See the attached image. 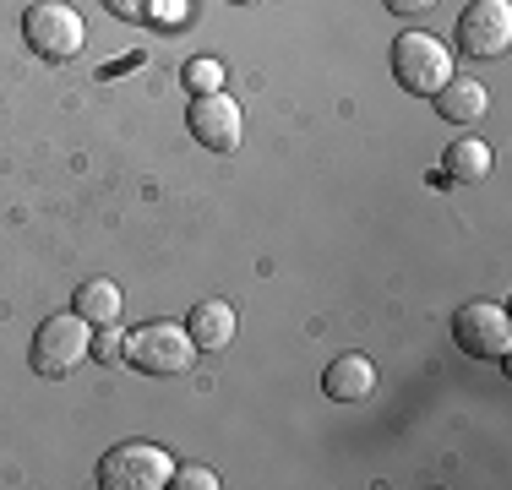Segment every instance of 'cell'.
<instances>
[{"label": "cell", "mask_w": 512, "mask_h": 490, "mask_svg": "<svg viewBox=\"0 0 512 490\" xmlns=\"http://www.w3.org/2000/svg\"><path fill=\"white\" fill-rule=\"evenodd\" d=\"M453 338H458L463 354H474V360H507L512 322L496 300H469V305H458V316H453Z\"/></svg>", "instance_id": "6"}, {"label": "cell", "mask_w": 512, "mask_h": 490, "mask_svg": "<svg viewBox=\"0 0 512 490\" xmlns=\"http://www.w3.org/2000/svg\"><path fill=\"white\" fill-rule=\"evenodd\" d=\"M431 6H442V0H387V11H398V17H420Z\"/></svg>", "instance_id": "18"}, {"label": "cell", "mask_w": 512, "mask_h": 490, "mask_svg": "<svg viewBox=\"0 0 512 490\" xmlns=\"http://www.w3.org/2000/svg\"><path fill=\"white\" fill-rule=\"evenodd\" d=\"M169 480H175V458L153 441H120L99 458L104 490H164Z\"/></svg>", "instance_id": "2"}, {"label": "cell", "mask_w": 512, "mask_h": 490, "mask_svg": "<svg viewBox=\"0 0 512 490\" xmlns=\"http://www.w3.org/2000/svg\"><path fill=\"white\" fill-rule=\"evenodd\" d=\"M93 360H99V365H120V360H126V333H115V322H109V327H99V333H93Z\"/></svg>", "instance_id": "15"}, {"label": "cell", "mask_w": 512, "mask_h": 490, "mask_svg": "<svg viewBox=\"0 0 512 490\" xmlns=\"http://www.w3.org/2000/svg\"><path fill=\"white\" fill-rule=\"evenodd\" d=\"M71 311H77L88 327L120 322V284H115V278H88V284H77V294H71Z\"/></svg>", "instance_id": "12"}, {"label": "cell", "mask_w": 512, "mask_h": 490, "mask_svg": "<svg viewBox=\"0 0 512 490\" xmlns=\"http://www.w3.org/2000/svg\"><path fill=\"white\" fill-rule=\"evenodd\" d=\"M431 98H436V115L453 120V126H474V120L485 115V104H491V93H485L480 82H463V77H453L447 88H436Z\"/></svg>", "instance_id": "11"}, {"label": "cell", "mask_w": 512, "mask_h": 490, "mask_svg": "<svg viewBox=\"0 0 512 490\" xmlns=\"http://www.w3.org/2000/svg\"><path fill=\"white\" fill-rule=\"evenodd\" d=\"M186 126H191V137H197L207 153H235V147H240V126H246V120H240L235 98L218 88V93H191Z\"/></svg>", "instance_id": "7"}, {"label": "cell", "mask_w": 512, "mask_h": 490, "mask_svg": "<svg viewBox=\"0 0 512 490\" xmlns=\"http://www.w3.org/2000/svg\"><path fill=\"white\" fill-rule=\"evenodd\" d=\"M229 6H256V0H229Z\"/></svg>", "instance_id": "19"}, {"label": "cell", "mask_w": 512, "mask_h": 490, "mask_svg": "<svg viewBox=\"0 0 512 490\" xmlns=\"http://www.w3.org/2000/svg\"><path fill=\"white\" fill-rule=\"evenodd\" d=\"M458 44L474 60H491L512 44V0H469L458 17Z\"/></svg>", "instance_id": "8"}, {"label": "cell", "mask_w": 512, "mask_h": 490, "mask_svg": "<svg viewBox=\"0 0 512 490\" xmlns=\"http://www.w3.org/2000/svg\"><path fill=\"white\" fill-rule=\"evenodd\" d=\"M186 333H191V343H197V354L229 349V343H235V305H229V300H202V305H191Z\"/></svg>", "instance_id": "10"}, {"label": "cell", "mask_w": 512, "mask_h": 490, "mask_svg": "<svg viewBox=\"0 0 512 490\" xmlns=\"http://www.w3.org/2000/svg\"><path fill=\"white\" fill-rule=\"evenodd\" d=\"M485 175H491V147L480 137H458L442 153V180H453V186H474V180H485Z\"/></svg>", "instance_id": "13"}, {"label": "cell", "mask_w": 512, "mask_h": 490, "mask_svg": "<svg viewBox=\"0 0 512 490\" xmlns=\"http://www.w3.org/2000/svg\"><path fill=\"white\" fill-rule=\"evenodd\" d=\"M22 39H28V49L44 60H71L88 44V28H82L77 6H66V0H33V6L22 11Z\"/></svg>", "instance_id": "4"}, {"label": "cell", "mask_w": 512, "mask_h": 490, "mask_svg": "<svg viewBox=\"0 0 512 490\" xmlns=\"http://www.w3.org/2000/svg\"><path fill=\"white\" fill-rule=\"evenodd\" d=\"M126 360L142 376H180L197 360V343H191V333L180 322H142L126 333Z\"/></svg>", "instance_id": "3"}, {"label": "cell", "mask_w": 512, "mask_h": 490, "mask_svg": "<svg viewBox=\"0 0 512 490\" xmlns=\"http://www.w3.org/2000/svg\"><path fill=\"white\" fill-rule=\"evenodd\" d=\"M393 77H398V88H404V93L431 98L436 88L453 82V49L436 39V33H420V28L398 33V39H393Z\"/></svg>", "instance_id": "1"}, {"label": "cell", "mask_w": 512, "mask_h": 490, "mask_svg": "<svg viewBox=\"0 0 512 490\" xmlns=\"http://www.w3.org/2000/svg\"><path fill=\"white\" fill-rule=\"evenodd\" d=\"M322 392L333 403H365L376 392V365L365 360V354H338L322 371Z\"/></svg>", "instance_id": "9"}, {"label": "cell", "mask_w": 512, "mask_h": 490, "mask_svg": "<svg viewBox=\"0 0 512 490\" xmlns=\"http://www.w3.org/2000/svg\"><path fill=\"white\" fill-rule=\"evenodd\" d=\"M175 490H218V474L202 469V463H175Z\"/></svg>", "instance_id": "16"}, {"label": "cell", "mask_w": 512, "mask_h": 490, "mask_svg": "<svg viewBox=\"0 0 512 490\" xmlns=\"http://www.w3.org/2000/svg\"><path fill=\"white\" fill-rule=\"evenodd\" d=\"M88 349H93V333H88V322H82L77 311H66V316H44V327L33 333V371L39 376H50V382H60V376H71L82 360H88Z\"/></svg>", "instance_id": "5"}, {"label": "cell", "mask_w": 512, "mask_h": 490, "mask_svg": "<svg viewBox=\"0 0 512 490\" xmlns=\"http://www.w3.org/2000/svg\"><path fill=\"white\" fill-rule=\"evenodd\" d=\"M109 11H115L120 22H131V17H148V0H104Z\"/></svg>", "instance_id": "17"}, {"label": "cell", "mask_w": 512, "mask_h": 490, "mask_svg": "<svg viewBox=\"0 0 512 490\" xmlns=\"http://www.w3.org/2000/svg\"><path fill=\"white\" fill-rule=\"evenodd\" d=\"M180 82H186L191 93H218V88H224V66H218V60H207V55H197V60H186Z\"/></svg>", "instance_id": "14"}]
</instances>
